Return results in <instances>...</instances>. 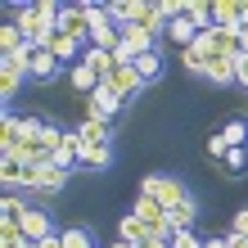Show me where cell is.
<instances>
[{
	"mask_svg": "<svg viewBox=\"0 0 248 248\" xmlns=\"http://www.w3.org/2000/svg\"><path fill=\"white\" fill-rule=\"evenodd\" d=\"M104 86H108V91H113V95L122 99V104H131V99H136V95L144 91V81H140V72H136V63H131V68H118V72H113V77H108Z\"/></svg>",
	"mask_w": 248,
	"mask_h": 248,
	"instance_id": "6",
	"label": "cell"
},
{
	"mask_svg": "<svg viewBox=\"0 0 248 248\" xmlns=\"http://www.w3.org/2000/svg\"><path fill=\"white\" fill-rule=\"evenodd\" d=\"M18 144H23L18 118H14V113H5V118H0V149H5V154H18Z\"/></svg>",
	"mask_w": 248,
	"mask_h": 248,
	"instance_id": "21",
	"label": "cell"
},
{
	"mask_svg": "<svg viewBox=\"0 0 248 248\" xmlns=\"http://www.w3.org/2000/svg\"><path fill=\"white\" fill-rule=\"evenodd\" d=\"M59 59H54V54L50 50H36L32 54V68H27V81H54V77H59Z\"/></svg>",
	"mask_w": 248,
	"mask_h": 248,
	"instance_id": "11",
	"label": "cell"
},
{
	"mask_svg": "<svg viewBox=\"0 0 248 248\" xmlns=\"http://www.w3.org/2000/svg\"><path fill=\"white\" fill-rule=\"evenodd\" d=\"M59 32L77 46H91V18H86V5H63L59 14Z\"/></svg>",
	"mask_w": 248,
	"mask_h": 248,
	"instance_id": "4",
	"label": "cell"
},
{
	"mask_svg": "<svg viewBox=\"0 0 248 248\" xmlns=\"http://www.w3.org/2000/svg\"><path fill=\"white\" fill-rule=\"evenodd\" d=\"M46 50H50V54H54V59H59V63H72V59H77V54H86V46H77V41H68L63 32H54V41H50Z\"/></svg>",
	"mask_w": 248,
	"mask_h": 248,
	"instance_id": "23",
	"label": "cell"
},
{
	"mask_svg": "<svg viewBox=\"0 0 248 248\" xmlns=\"http://www.w3.org/2000/svg\"><path fill=\"white\" fill-rule=\"evenodd\" d=\"M108 158H113V149H108V140L104 144H81V158H77V163H86V167H108Z\"/></svg>",
	"mask_w": 248,
	"mask_h": 248,
	"instance_id": "26",
	"label": "cell"
},
{
	"mask_svg": "<svg viewBox=\"0 0 248 248\" xmlns=\"http://www.w3.org/2000/svg\"><path fill=\"white\" fill-rule=\"evenodd\" d=\"M185 18L194 23L199 32H208V27H217V23H212V5H208V0H185Z\"/></svg>",
	"mask_w": 248,
	"mask_h": 248,
	"instance_id": "24",
	"label": "cell"
},
{
	"mask_svg": "<svg viewBox=\"0 0 248 248\" xmlns=\"http://www.w3.org/2000/svg\"><path fill=\"white\" fill-rule=\"evenodd\" d=\"M131 212H136L144 226H163V221H167V208H163L158 199H149V194H136V208H131Z\"/></svg>",
	"mask_w": 248,
	"mask_h": 248,
	"instance_id": "13",
	"label": "cell"
},
{
	"mask_svg": "<svg viewBox=\"0 0 248 248\" xmlns=\"http://www.w3.org/2000/svg\"><path fill=\"white\" fill-rule=\"evenodd\" d=\"M23 81H27V72H18L14 63H5V59H0V95H5V99H14V95L23 91Z\"/></svg>",
	"mask_w": 248,
	"mask_h": 248,
	"instance_id": "22",
	"label": "cell"
},
{
	"mask_svg": "<svg viewBox=\"0 0 248 248\" xmlns=\"http://www.w3.org/2000/svg\"><path fill=\"white\" fill-rule=\"evenodd\" d=\"M81 63H86V68H95V72H99V77H104V81L113 77V72H118V59H113L108 50H95V46H86V54H81Z\"/></svg>",
	"mask_w": 248,
	"mask_h": 248,
	"instance_id": "15",
	"label": "cell"
},
{
	"mask_svg": "<svg viewBox=\"0 0 248 248\" xmlns=\"http://www.w3.org/2000/svg\"><path fill=\"white\" fill-rule=\"evenodd\" d=\"M230 235H244V239H248V208L235 212V230H230Z\"/></svg>",
	"mask_w": 248,
	"mask_h": 248,
	"instance_id": "34",
	"label": "cell"
},
{
	"mask_svg": "<svg viewBox=\"0 0 248 248\" xmlns=\"http://www.w3.org/2000/svg\"><path fill=\"white\" fill-rule=\"evenodd\" d=\"M230 154V144H226V136L217 131V136H208V158H226Z\"/></svg>",
	"mask_w": 248,
	"mask_h": 248,
	"instance_id": "33",
	"label": "cell"
},
{
	"mask_svg": "<svg viewBox=\"0 0 248 248\" xmlns=\"http://www.w3.org/2000/svg\"><path fill=\"white\" fill-rule=\"evenodd\" d=\"M167 41H171V46H181V50H189V46H194V41H199V27L189 23L185 14H181V18H176V23L167 27Z\"/></svg>",
	"mask_w": 248,
	"mask_h": 248,
	"instance_id": "19",
	"label": "cell"
},
{
	"mask_svg": "<svg viewBox=\"0 0 248 248\" xmlns=\"http://www.w3.org/2000/svg\"><path fill=\"white\" fill-rule=\"evenodd\" d=\"M18 226H23L27 244H41L46 235H54V221H50V212H46V208H27V212L18 217Z\"/></svg>",
	"mask_w": 248,
	"mask_h": 248,
	"instance_id": "7",
	"label": "cell"
},
{
	"mask_svg": "<svg viewBox=\"0 0 248 248\" xmlns=\"http://www.w3.org/2000/svg\"><path fill=\"white\" fill-rule=\"evenodd\" d=\"M23 46H27V36H23V27H18V23L9 18L5 27H0V59H9V54H18Z\"/></svg>",
	"mask_w": 248,
	"mask_h": 248,
	"instance_id": "17",
	"label": "cell"
},
{
	"mask_svg": "<svg viewBox=\"0 0 248 248\" xmlns=\"http://www.w3.org/2000/svg\"><path fill=\"white\" fill-rule=\"evenodd\" d=\"M212 23L217 27H244V0H212Z\"/></svg>",
	"mask_w": 248,
	"mask_h": 248,
	"instance_id": "10",
	"label": "cell"
},
{
	"mask_svg": "<svg viewBox=\"0 0 248 248\" xmlns=\"http://www.w3.org/2000/svg\"><path fill=\"white\" fill-rule=\"evenodd\" d=\"M140 194L158 199V203L171 212L176 203H185V199H189V189H185V181H181V176H163V171H149V176L140 181Z\"/></svg>",
	"mask_w": 248,
	"mask_h": 248,
	"instance_id": "2",
	"label": "cell"
},
{
	"mask_svg": "<svg viewBox=\"0 0 248 248\" xmlns=\"http://www.w3.org/2000/svg\"><path fill=\"white\" fill-rule=\"evenodd\" d=\"M77 140H81V144H104V140H108V122H91V118H86V122L77 126Z\"/></svg>",
	"mask_w": 248,
	"mask_h": 248,
	"instance_id": "28",
	"label": "cell"
},
{
	"mask_svg": "<svg viewBox=\"0 0 248 248\" xmlns=\"http://www.w3.org/2000/svg\"><path fill=\"white\" fill-rule=\"evenodd\" d=\"M221 163L230 167V176H239V171H244V163H248V149H230V154L221 158Z\"/></svg>",
	"mask_w": 248,
	"mask_h": 248,
	"instance_id": "31",
	"label": "cell"
},
{
	"mask_svg": "<svg viewBox=\"0 0 248 248\" xmlns=\"http://www.w3.org/2000/svg\"><path fill=\"white\" fill-rule=\"evenodd\" d=\"M99 86H104V77H99L95 68H86V63H72V91H81L86 99H91Z\"/></svg>",
	"mask_w": 248,
	"mask_h": 248,
	"instance_id": "14",
	"label": "cell"
},
{
	"mask_svg": "<svg viewBox=\"0 0 248 248\" xmlns=\"http://www.w3.org/2000/svg\"><path fill=\"white\" fill-rule=\"evenodd\" d=\"M32 248H63V230H54V235H46L41 244H32Z\"/></svg>",
	"mask_w": 248,
	"mask_h": 248,
	"instance_id": "35",
	"label": "cell"
},
{
	"mask_svg": "<svg viewBox=\"0 0 248 248\" xmlns=\"http://www.w3.org/2000/svg\"><path fill=\"white\" fill-rule=\"evenodd\" d=\"M0 248H32V244H0Z\"/></svg>",
	"mask_w": 248,
	"mask_h": 248,
	"instance_id": "39",
	"label": "cell"
},
{
	"mask_svg": "<svg viewBox=\"0 0 248 248\" xmlns=\"http://www.w3.org/2000/svg\"><path fill=\"white\" fill-rule=\"evenodd\" d=\"M239 86H244V91H248V54H244V59H239Z\"/></svg>",
	"mask_w": 248,
	"mask_h": 248,
	"instance_id": "36",
	"label": "cell"
},
{
	"mask_svg": "<svg viewBox=\"0 0 248 248\" xmlns=\"http://www.w3.org/2000/svg\"><path fill=\"white\" fill-rule=\"evenodd\" d=\"M0 181H5L9 194H18V189H23V181H27V163H23L18 154H5V163H0Z\"/></svg>",
	"mask_w": 248,
	"mask_h": 248,
	"instance_id": "12",
	"label": "cell"
},
{
	"mask_svg": "<svg viewBox=\"0 0 248 248\" xmlns=\"http://www.w3.org/2000/svg\"><path fill=\"white\" fill-rule=\"evenodd\" d=\"M136 72H140V81H144V86L158 81V77H163V54H158V50L140 54V59H136Z\"/></svg>",
	"mask_w": 248,
	"mask_h": 248,
	"instance_id": "25",
	"label": "cell"
},
{
	"mask_svg": "<svg viewBox=\"0 0 248 248\" xmlns=\"http://www.w3.org/2000/svg\"><path fill=\"white\" fill-rule=\"evenodd\" d=\"M208 81H217V86L239 81V59H212L208 63Z\"/></svg>",
	"mask_w": 248,
	"mask_h": 248,
	"instance_id": "20",
	"label": "cell"
},
{
	"mask_svg": "<svg viewBox=\"0 0 248 248\" xmlns=\"http://www.w3.org/2000/svg\"><path fill=\"white\" fill-rule=\"evenodd\" d=\"M108 248H136V244H126V239H118V244H108Z\"/></svg>",
	"mask_w": 248,
	"mask_h": 248,
	"instance_id": "38",
	"label": "cell"
},
{
	"mask_svg": "<svg viewBox=\"0 0 248 248\" xmlns=\"http://www.w3.org/2000/svg\"><path fill=\"white\" fill-rule=\"evenodd\" d=\"M226 248H248V239L244 235H226Z\"/></svg>",
	"mask_w": 248,
	"mask_h": 248,
	"instance_id": "37",
	"label": "cell"
},
{
	"mask_svg": "<svg viewBox=\"0 0 248 248\" xmlns=\"http://www.w3.org/2000/svg\"><path fill=\"white\" fill-rule=\"evenodd\" d=\"M63 248H95V239H91L86 226H68L63 230Z\"/></svg>",
	"mask_w": 248,
	"mask_h": 248,
	"instance_id": "29",
	"label": "cell"
},
{
	"mask_svg": "<svg viewBox=\"0 0 248 248\" xmlns=\"http://www.w3.org/2000/svg\"><path fill=\"white\" fill-rule=\"evenodd\" d=\"M118 113H122V99L113 95L108 86H99V91L86 99V118H91V122H113Z\"/></svg>",
	"mask_w": 248,
	"mask_h": 248,
	"instance_id": "5",
	"label": "cell"
},
{
	"mask_svg": "<svg viewBox=\"0 0 248 248\" xmlns=\"http://www.w3.org/2000/svg\"><path fill=\"white\" fill-rule=\"evenodd\" d=\"M221 136H226L230 149H248V122H244V118H230V122L221 126Z\"/></svg>",
	"mask_w": 248,
	"mask_h": 248,
	"instance_id": "27",
	"label": "cell"
},
{
	"mask_svg": "<svg viewBox=\"0 0 248 248\" xmlns=\"http://www.w3.org/2000/svg\"><path fill=\"white\" fill-rule=\"evenodd\" d=\"M118 239H126V244H136V248H140L144 239H154V235H149V226H144L136 212H126V217H122V226H118Z\"/></svg>",
	"mask_w": 248,
	"mask_h": 248,
	"instance_id": "16",
	"label": "cell"
},
{
	"mask_svg": "<svg viewBox=\"0 0 248 248\" xmlns=\"http://www.w3.org/2000/svg\"><path fill=\"white\" fill-rule=\"evenodd\" d=\"M14 23L23 27V36H27V46H36V50H46L54 32H59V14L63 5H54V0H36V5H14Z\"/></svg>",
	"mask_w": 248,
	"mask_h": 248,
	"instance_id": "1",
	"label": "cell"
},
{
	"mask_svg": "<svg viewBox=\"0 0 248 248\" xmlns=\"http://www.w3.org/2000/svg\"><path fill=\"white\" fill-rule=\"evenodd\" d=\"M23 212H27V199H18V194H5V203H0V217H5V221H18Z\"/></svg>",
	"mask_w": 248,
	"mask_h": 248,
	"instance_id": "30",
	"label": "cell"
},
{
	"mask_svg": "<svg viewBox=\"0 0 248 248\" xmlns=\"http://www.w3.org/2000/svg\"><path fill=\"white\" fill-rule=\"evenodd\" d=\"M171 248H203V239L194 230H176V235H171Z\"/></svg>",
	"mask_w": 248,
	"mask_h": 248,
	"instance_id": "32",
	"label": "cell"
},
{
	"mask_svg": "<svg viewBox=\"0 0 248 248\" xmlns=\"http://www.w3.org/2000/svg\"><path fill=\"white\" fill-rule=\"evenodd\" d=\"M63 185H68V171H63V167H54V163L27 167V181H23V189H36V194H59Z\"/></svg>",
	"mask_w": 248,
	"mask_h": 248,
	"instance_id": "3",
	"label": "cell"
},
{
	"mask_svg": "<svg viewBox=\"0 0 248 248\" xmlns=\"http://www.w3.org/2000/svg\"><path fill=\"white\" fill-rule=\"evenodd\" d=\"M77 158H81V140H77V131H63V136H59V144H54V158H50V163L68 171L72 163H77Z\"/></svg>",
	"mask_w": 248,
	"mask_h": 248,
	"instance_id": "9",
	"label": "cell"
},
{
	"mask_svg": "<svg viewBox=\"0 0 248 248\" xmlns=\"http://www.w3.org/2000/svg\"><path fill=\"white\" fill-rule=\"evenodd\" d=\"M239 36H244V50H248V27H239Z\"/></svg>",
	"mask_w": 248,
	"mask_h": 248,
	"instance_id": "40",
	"label": "cell"
},
{
	"mask_svg": "<svg viewBox=\"0 0 248 248\" xmlns=\"http://www.w3.org/2000/svg\"><path fill=\"white\" fill-rule=\"evenodd\" d=\"M194 217H199V203H194V194H189L185 203H176V208L167 212V221H171V230H194Z\"/></svg>",
	"mask_w": 248,
	"mask_h": 248,
	"instance_id": "18",
	"label": "cell"
},
{
	"mask_svg": "<svg viewBox=\"0 0 248 248\" xmlns=\"http://www.w3.org/2000/svg\"><path fill=\"white\" fill-rule=\"evenodd\" d=\"M122 46H126V50H131V54L140 59V54L158 50V36H154V32H144L140 23H126V27H122Z\"/></svg>",
	"mask_w": 248,
	"mask_h": 248,
	"instance_id": "8",
	"label": "cell"
}]
</instances>
